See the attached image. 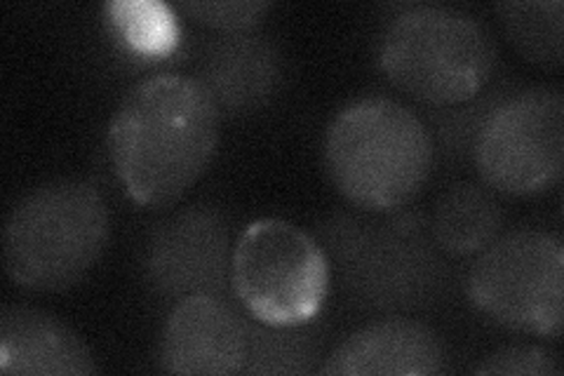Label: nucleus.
<instances>
[{"label":"nucleus","mask_w":564,"mask_h":376,"mask_svg":"<svg viewBox=\"0 0 564 376\" xmlns=\"http://www.w3.org/2000/svg\"><path fill=\"white\" fill-rule=\"evenodd\" d=\"M299 327H271L247 322V348L245 374H306L313 372L315 351L311 339L299 334Z\"/></svg>","instance_id":"obj_16"},{"label":"nucleus","mask_w":564,"mask_h":376,"mask_svg":"<svg viewBox=\"0 0 564 376\" xmlns=\"http://www.w3.org/2000/svg\"><path fill=\"white\" fill-rule=\"evenodd\" d=\"M247 322L224 297L193 294L170 311L158 363L167 374H242L247 363Z\"/></svg>","instance_id":"obj_10"},{"label":"nucleus","mask_w":564,"mask_h":376,"mask_svg":"<svg viewBox=\"0 0 564 376\" xmlns=\"http://www.w3.org/2000/svg\"><path fill=\"white\" fill-rule=\"evenodd\" d=\"M221 116H247L267 106L282 80L278 47L263 35H226L203 62L198 78Z\"/></svg>","instance_id":"obj_13"},{"label":"nucleus","mask_w":564,"mask_h":376,"mask_svg":"<svg viewBox=\"0 0 564 376\" xmlns=\"http://www.w3.org/2000/svg\"><path fill=\"white\" fill-rule=\"evenodd\" d=\"M0 369L17 376H90L97 361L64 320L31 307L0 311Z\"/></svg>","instance_id":"obj_12"},{"label":"nucleus","mask_w":564,"mask_h":376,"mask_svg":"<svg viewBox=\"0 0 564 376\" xmlns=\"http://www.w3.org/2000/svg\"><path fill=\"white\" fill-rule=\"evenodd\" d=\"M109 236V205L99 186L90 179H52L8 214L6 273L29 292H64L93 271Z\"/></svg>","instance_id":"obj_3"},{"label":"nucleus","mask_w":564,"mask_h":376,"mask_svg":"<svg viewBox=\"0 0 564 376\" xmlns=\"http://www.w3.org/2000/svg\"><path fill=\"white\" fill-rule=\"evenodd\" d=\"M219 128L221 114L198 78L139 80L109 125V155L122 191L139 207L176 203L209 168Z\"/></svg>","instance_id":"obj_1"},{"label":"nucleus","mask_w":564,"mask_h":376,"mask_svg":"<svg viewBox=\"0 0 564 376\" xmlns=\"http://www.w3.org/2000/svg\"><path fill=\"white\" fill-rule=\"evenodd\" d=\"M475 168L487 189L527 198L557 186L564 170V95L539 85L503 99L475 137Z\"/></svg>","instance_id":"obj_7"},{"label":"nucleus","mask_w":564,"mask_h":376,"mask_svg":"<svg viewBox=\"0 0 564 376\" xmlns=\"http://www.w3.org/2000/svg\"><path fill=\"white\" fill-rule=\"evenodd\" d=\"M325 170L344 198L362 212L410 205L433 172V139L423 120L395 99L362 97L332 118Z\"/></svg>","instance_id":"obj_2"},{"label":"nucleus","mask_w":564,"mask_h":376,"mask_svg":"<svg viewBox=\"0 0 564 376\" xmlns=\"http://www.w3.org/2000/svg\"><path fill=\"white\" fill-rule=\"evenodd\" d=\"M325 240L348 288L372 307H416L437 284V259L426 243V226L412 214L369 224L339 217Z\"/></svg>","instance_id":"obj_8"},{"label":"nucleus","mask_w":564,"mask_h":376,"mask_svg":"<svg viewBox=\"0 0 564 376\" xmlns=\"http://www.w3.org/2000/svg\"><path fill=\"white\" fill-rule=\"evenodd\" d=\"M445 369L440 336L410 318L377 320L332 351L327 376H433Z\"/></svg>","instance_id":"obj_11"},{"label":"nucleus","mask_w":564,"mask_h":376,"mask_svg":"<svg viewBox=\"0 0 564 376\" xmlns=\"http://www.w3.org/2000/svg\"><path fill=\"white\" fill-rule=\"evenodd\" d=\"M501 226V205L487 189L456 184L435 205L431 238L452 257H475L499 238Z\"/></svg>","instance_id":"obj_14"},{"label":"nucleus","mask_w":564,"mask_h":376,"mask_svg":"<svg viewBox=\"0 0 564 376\" xmlns=\"http://www.w3.org/2000/svg\"><path fill=\"white\" fill-rule=\"evenodd\" d=\"M377 57L402 93L431 106H456L489 83L497 45L478 17L464 10L410 6L386 22Z\"/></svg>","instance_id":"obj_4"},{"label":"nucleus","mask_w":564,"mask_h":376,"mask_svg":"<svg viewBox=\"0 0 564 376\" xmlns=\"http://www.w3.org/2000/svg\"><path fill=\"white\" fill-rule=\"evenodd\" d=\"M231 288L257 322L304 327L329 294V257L304 228L285 219L247 224L234 243Z\"/></svg>","instance_id":"obj_5"},{"label":"nucleus","mask_w":564,"mask_h":376,"mask_svg":"<svg viewBox=\"0 0 564 376\" xmlns=\"http://www.w3.org/2000/svg\"><path fill=\"white\" fill-rule=\"evenodd\" d=\"M466 294L497 325L557 339L564 318V245L545 230H513L475 255Z\"/></svg>","instance_id":"obj_6"},{"label":"nucleus","mask_w":564,"mask_h":376,"mask_svg":"<svg viewBox=\"0 0 564 376\" xmlns=\"http://www.w3.org/2000/svg\"><path fill=\"white\" fill-rule=\"evenodd\" d=\"M271 3H259V0H224V3H180L176 10L188 14L193 22L203 26L224 31L228 35L234 33H247L252 26H257L267 12L271 10Z\"/></svg>","instance_id":"obj_18"},{"label":"nucleus","mask_w":564,"mask_h":376,"mask_svg":"<svg viewBox=\"0 0 564 376\" xmlns=\"http://www.w3.org/2000/svg\"><path fill=\"white\" fill-rule=\"evenodd\" d=\"M497 14L508 41L516 45L527 62L543 68L562 66L564 6L560 0H549V3H499Z\"/></svg>","instance_id":"obj_15"},{"label":"nucleus","mask_w":564,"mask_h":376,"mask_svg":"<svg viewBox=\"0 0 564 376\" xmlns=\"http://www.w3.org/2000/svg\"><path fill=\"white\" fill-rule=\"evenodd\" d=\"M234 245L228 226L212 207H188L158 226L147 245L144 273L151 288L170 299L224 297L231 284Z\"/></svg>","instance_id":"obj_9"},{"label":"nucleus","mask_w":564,"mask_h":376,"mask_svg":"<svg viewBox=\"0 0 564 376\" xmlns=\"http://www.w3.org/2000/svg\"><path fill=\"white\" fill-rule=\"evenodd\" d=\"M480 376H560V357L549 346L518 344L489 353L473 369Z\"/></svg>","instance_id":"obj_17"}]
</instances>
